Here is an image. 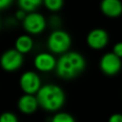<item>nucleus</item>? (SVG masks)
<instances>
[{"label":"nucleus","mask_w":122,"mask_h":122,"mask_svg":"<svg viewBox=\"0 0 122 122\" xmlns=\"http://www.w3.org/2000/svg\"><path fill=\"white\" fill-rule=\"evenodd\" d=\"M85 68L84 57L75 51L66 52L61 55L56 64V73L64 79H71L77 76Z\"/></svg>","instance_id":"1"},{"label":"nucleus","mask_w":122,"mask_h":122,"mask_svg":"<svg viewBox=\"0 0 122 122\" xmlns=\"http://www.w3.org/2000/svg\"><path fill=\"white\" fill-rule=\"evenodd\" d=\"M39 106L49 112L59 110L65 102V94L63 90L54 84H47L42 86L36 93Z\"/></svg>","instance_id":"2"},{"label":"nucleus","mask_w":122,"mask_h":122,"mask_svg":"<svg viewBox=\"0 0 122 122\" xmlns=\"http://www.w3.org/2000/svg\"><path fill=\"white\" fill-rule=\"evenodd\" d=\"M71 36L64 30H54L48 38V48L51 52L64 53L71 46Z\"/></svg>","instance_id":"3"},{"label":"nucleus","mask_w":122,"mask_h":122,"mask_svg":"<svg viewBox=\"0 0 122 122\" xmlns=\"http://www.w3.org/2000/svg\"><path fill=\"white\" fill-rule=\"evenodd\" d=\"M0 64L3 70L7 71H14L22 66L23 55L15 49L8 50L2 54L0 58Z\"/></svg>","instance_id":"4"},{"label":"nucleus","mask_w":122,"mask_h":122,"mask_svg":"<svg viewBox=\"0 0 122 122\" xmlns=\"http://www.w3.org/2000/svg\"><path fill=\"white\" fill-rule=\"evenodd\" d=\"M19 85L25 93L34 94L37 93L41 88V80L37 73L28 71L21 75L19 79Z\"/></svg>","instance_id":"5"},{"label":"nucleus","mask_w":122,"mask_h":122,"mask_svg":"<svg viewBox=\"0 0 122 122\" xmlns=\"http://www.w3.org/2000/svg\"><path fill=\"white\" fill-rule=\"evenodd\" d=\"M23 27L25 30L30 34H38L42 32L46 27V20L44 16L38 12H30L27 14L23 20Z\"/></svg>","instance_id":"6"},{"label":"nucleus","mask_w":122,"mask_h":122,"mask_svg":"<svg viewBox=\"0 0 122 122\" xmlns=\"http://www.w3.org/2000/svg\"><path fill=\"white\" fill-rule=\"evenodd\" d=\"M121 68V61L118 56L113 52H108L104 54L100 60V69L101 71L108 74L113 75L116 74Z\"/></svg>","instance_id":"7"},{"label":"nucleus","mask_w":122,"mask_h":122,"mask_svg":"<svg viewBox=\"0 0 122 122\" xmlns=\"http://www.w3.org/2000/svg\"><path fill=\"white\" fill-rule=\"evenodd\" d=\"M87 43L92 49H102L108 43V33L102 29H94L88 34Z\"/></svg>","instance_id":"8"},{"label":"nucleus","mask_w":122,"mask_h":122,"mask_svg":"<svg viewBox=\"0 0 122 122\" xmlns=\"http://www.w3.org/2000/svg\"><path fill=\"white\" fill-rule=\"evenodd\" d=\"M34 67L40 71H51L56 68L57 61L54 56L48 52H41L34 58Z\"/></svg>","instance_id":"9"},{"label":"nucleus","mask_w":122,"mask_h":122,"mask_svg":"<svg viewBox=\"0 0 122 122\" xmlns=\"http://www.w3.org/2000/svg\"><path fill=\"white\" fill-rule=\"evenodd\" d=\"M38 101L36 96L33 94H23L18 100V109L21 112L26 114H30L36 111L38 108Z\"/></svg>","instance_id":"10"},{"label":"nucleus","mask_w":122,"mask_h":122,"mask_svg":"<svg viewBox=\"0 0 122 122\" xmlns=\"http://www.w3.org/2000/svg\"><path fill=\"white\" fill-rule=\"evenodd\" d=\"M101 10L109 17H117L122 13V4L118 0H104L101 3Z\"/></svg>","instance_id":"11"},{"label":"nucleus","mask_w":122,"mask_h":122,"mask_svg":"<svg viewBox=\"0 0 122 122\" xmlns=\"http://www.w3.org/2000/svg\"><path fill=\"white\" fill-rule=\"evenodd\" d=\"M33 46V41L30 36L27 34H22L17 37L15 41V50L18 51L20 53H27L29 52Z\"/></svg>","instance_id":"12"},{"label":"nucleus","mask_w":122,"mask_h":122,"mask_svg":"<svg viewBox=\"0 0 122 122\" xmlns=\"http://www.w3.org/2000/svg\"><path fill=\"white\" fill-rule=\"evenodd\" d=\"M41 0H19L18 5L20 10L28 12H34L35 9L41 4Z\"/></svg>","instance_id":"13"},{"label":"nucleus","mask_w":122,"mask_h":122,"mask_svg":"<svg viewBox=\"0 0 122 122\" xmlns=\"http://www.w3.org/2000/svg\"><path fill=\"white\" fill-rule=\"evenodd\" d=\"M51 122H75L74 118L67 112H58L53 115Z\"/></svg>","instance_id":"14"},{"label":"nucleus","mask_w":122,"mask_h":122,"mask_svg":"<svg viewBox=\"0 0 122 122\" xmlns=\"http://www.w3.org/2000/svg\"><path fill=\"white\" fill-rule=\"evenodd\" d=\"M44 4L48 10H52V11H56L62 8L63 1L62 0H45Z\"/></svg>","instance_id":"15"},{"label":"nucleus","mask_w":122,"mask_h":122,"mask_svg":"<svg viewBox=\"0 0 122 122\" xmlns=\"http://www.w3.org/2000/svg\"><path fill=\"white\" fill-rule=\"evenodd\" d=\"M0 122H18V119L14 113L5 112L0 115Z\"/></svg>","instance_id":"16"},{"label":"nucleus","mask_w":122,"mask_h":122,"mask_svg":"<svg viewBox=\"0 0 122 122\" xmlns=\"http://www.w3.org/2000/svg\"><path fill=\"white\" fill-rule=\"evenodd\" d=\"M116 56H118L119 58L122 57V42L116 43L113 47V51H112Z\"/></svg>","instance_id":"17"},{"label":"nucleus","mask_w":122,"mask_h":122,"mask_svg":"<svg viewBox=\"0 0 122 122\" xmlns=\"http://www.w3.org/2000/svg\"><path fill=\"white\" fill-rule=\"evenodd\" d=\"M109 122H122V114L114 113L109 118Z\"/></svg>","instance_id":"18"},{"label":"nucleus","mask_w":122,"mask_h":122,"mask_svg":"<svg viewBox=\"0 0 122 122\" xmlns=\"http://www.w3.org/2000/svg\"><path fill=\"white\" fill-rule=\"evenodd\" d=\"M15 16H16V18H17L18 20H24V19L26 18L27 14H26V11H24V10H18L16 11Z\"/></svg>","instance_id":"19"},{"label":"nucleus","mask_w":122,"mask_h":122,"mask_svg":"<svg viewBox=\"0 0 122 122\" xmlns=\"http://www.w3.org/2000/svg\"><path fill=\"white\" fill-rule=\"evenodd\" d=\"M11 4V0H0V10L9 7Z\"/></svg>","instance_id":"20"}]
</instances>
